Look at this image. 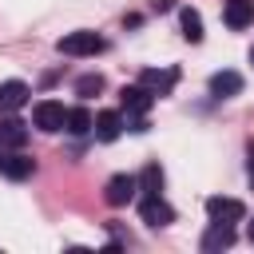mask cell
Instances as JSON below:
<instances>
[{
  "mask_svg": "<svg viewBox=\"0 0 254 254\" xmlns=\"http://www.w3.org/2000/svg\"><path fill=\"white\" fill-rule=\"evenodd\" d=\"M139 190H143V194H163V171H159V163L143 167V175H139Z\"/></svg>",
  "mask_w": 254,
  "mask_h": 254,
  "instance_id": "e0dca14e",
  "label": "cell"
},
{
  "mask_svg": "<svg viewBox=\"0 0 254 254\" xmlns=\"http://www.w3.org/2000/svg\"><path fill=\"white\" fill-rule=\"evenodd\" d=\"M28 143V123H20V119H0V147H12V151H20Z\"/></svg>",
  "mask_w": 254,
  "mask_h": 254,
  "instance_id": "7c38bea8",
  "label": "cell"
},
{
  "mask_svg": "<svg viewBox=\"0 0 254 254\" xmlns=\"http://www.w3.org/2000/svg\"><path fill=\"white\" fill-rule=\"evenodd\" d=\"M250 64H254V44H250Z\"/></svg>",
  "mask_w": 254,
  "mask_h": 254,
  "instance_id": "44dd1931",
  "label": "cell"
},
{
  "mask_svg": "<svg viewBox=\"0 0 254 254\" xmlns=\"http://www.w3.org/2000/svg\"><path fill=\"white\" fill-rule=\"evenodd\" d=\"M103 91V75H83V79H75V95H99Z\"/></svg>",
  "mask_w": 254,
  "mask_h": 254,
  "instance_id": "ac0fdd59",
  "label": "cell"
},
{
  "mask_svg": "<svg viewBox=\"0 0 254 254\" xmlns=\"http://www.w3.org/2000/svg\"><path fill=\"white\" fill-rule=\"evenodd\" d=\"M91 131H95V139L111 143V139H119V135H123V115H119V111H99V115H95V123H91Z\"/></svg>",
  "mask_w": 254,
  "mask_h": 254,
  "instance_id": "9c48e42d",
  "label": "cell"
},
{
  "mask_svg": "<svg viewBox=\"0 0 254 254\" xmlns=\"http://www.w3.org/2000/svg\"><path fill=\"white\" fill-rule=\"evenodd\" d=\"M139 218H143L147 226H171V222H175V206H171L163 194H143Z\"/></svg>",
  "mask_w": 254,
  "mask_h": 254,
  "instance_id": "7a4b0ae2",
  "label": "cell"
},
{
  "mask_svg": "<svg viewBox=\"0 0 254 254\" xmlns=\"http://www.w3.org/2000/svg\"><path fill=\"white\" fill-rule=\"evenodd\" d=\"M24 103H28V83H20V79L0 83V111H20Z\"/></svg>",
  "mask_w": 254,
  "mask_h": 254,
  "instance_id": "30bf717a",
  "label": "cell"
},
{
  "mask_svg": "<svg viewBox=\"0 0 254 254\" xmlns=\"http://www.w3.org/2000/svg\"><path fill=\"white\" fill-rule=\"evenodd\" d=\"M238 91H242V75H238V71H214V75H210V95L230 99V95H238Z\"/></svg>",
  "mask_w": 254,
  "mask_h": 254,
  "instance_id": "4fadbf2b",
  "label": "cell"
},
{
  "mask_svg": "<svg viewBox=\"0 0 254 254\" xmlns=\"http://www.w3.org/2000/svg\"><path fill=\"white\" fill-rule=\"evenodd\" d=\"M234 246V222H210V230L202 234V254H218Z\"/></svg>",
  "mask_w": 254,
  "mask_h": 254,
  "instance_id": "ba28073f",
  "label": "cell"
},
{
  "mask_svg": "<svg viewBox=\"0 0 254 254\" xmlns=\"http://www.w3.org/2000/svg\"><path fill=\"white\" fill-rule=\"evenodd\" d=\"M222 20H226V28H246L254 20V0H226Z\"/></svg>",
  "mask_w": 254,
  "mask_h": 254,
  "instance_id": "8fae6325",
  "label": "cell"
},
{
  "mask_svg": "<svg viewBox=\"0 0 254 254\" xmlns=\"http://www.w3.org/2000/svg\"><path fill=\"white\" fill-rule=\"evenodd\" d=\"M179 24H183V36H187L190 44L202 40V16H198L194 8H183V12H179Z\"/></svg>",
  "mask_w": 254,
  "mask_h": 254,
  "instance_id": "2e32d148",
  "label": "cell"
},
{
  "mask_svg": "<svg viewBox=\"0 0 254 254\" xmlns=\"http://www.w3.org/2000/svg\"><path fill=\"white\" fill-rule=\"evenodd\" d=\"M246 234H250V242H254V222H250V226H246Z\"/></svg>",
  "mask_w": 254,
  "mask_h": 254,
  "instance_id": "ffe728a7",
  "label": "cell"
},
{
  "mask_svg": "<svg viewBox=\"0 0 254 254\" xmlns=\"http://www.w3.org/2000/svg\"><path fill=\"white\" fill-rule=\"evenodd\" d=\"M135 190H139V179H135V175H115V179H107L103 198H107L111 206H127V202L135 198Z\"/></svg>",
  "mask_w": 254,
  "mask_h": 254,
  "instance_id": "5b68a950",
  "label": "cell"
},
{
  "mask_svg": "<svg viewBox=\"0 0 254 254\" xmlns=\"http://www.w3.org/2000/svg\"><path fill=\"white\" fill-rule=\"evenodd\" d=\"M91 123H95V115H91L87 107H67L64 131H71V135H87V131H91Z\"/></svg>",
  "mask_w": 254,
  "mask_h": 254,
  "instance_id": "5bb4252c",
  "label": "cell"
},
{
  "mask_svg": "<svg viewBox=\"0 0 254 254\" xmlns=\"http://www.w3.org/2000/svg\"><path fill=\"white\" fill-rule=\"evenodd\" d=\"M0 159H4V155H0Z\"/></svg>",
  "mask_w": 254,
  "mask_h": 254,
  "instance_id": "7402d4cb",
  "label": "cell"
},
{
  "mask_svg": "<svg viewBox=\"0 0 254 254\" xmlns=\"http://www.w3.org/2000/svg\"><path fill=\"white\" fill-rule=\"evenodd\" d=\"M32 119H36V127H40V131H64L67 107H64L60 99H40V103L32 107Z\"/></svg>",
  "mask_w": 254,
  "mask_h": 254,
  "instance_id": "3957f363",
  "label": "cell"
},
{
  "mask_svg": "<svg viewBox=\"0 0 254 254\" xmlns=\"http://www.w3.org/2000/svg\"><path fill=\"white\" fill-rule=\"evenodd\" d=\"M0 171H4L8 179H16V183H20V179H28V175L36 171V163H32L28 155H8V159H0Z\"/></svg>",
  "mask_w": 254,
  "mask_h": 254,
  "instance_id": "9a60e30c",
  "label": "cell"
},
{
  "mask_svg": "<svg viewBox=\"0 0 254 254\" xmlns=\"http://www.w3.org/2000/svg\"><path fill=\"white\" fill-rule=\"evenodd\" d=\"M119 103H123V111H127V115H135V119H139V115H147V111H151L155 95H151L147 87H139V83H135V87H123V91H119Z\"/></svg>",
  "mask_w": 254,
  "mask_h": 254,
  "instance_id": "52a82bcc",
  "label": "cell"
},
{
  "mask_svg": "<svg viewBox=\"0 0 254 254\" xmlns=\"http://www.w3.org/2000/svg\"><path fill=\"white\" fill-rule=\"evenodd\" d=\"M64 56H99L107 44H103V36H95V32H87V28H79V32H67V36H60V44H56Z\"/></svg>",
  "mask_w": 254,
  "mask_h": 254,
  "instance_id": "6da1fadb",
  "label": "cell"
},
{
  "mask_svg": "<svg viewBox=\"0 0 254 254\" xmlns=\"http://www.w3.org/2000/svg\"><path fill=\"white\" fill-rule=\"evenodd\" d=\"M250 179H254V147H250Z\"/></svg>",
  "mask_w": 254,
  "mask_h": 254,
  "instance_id": "d6986e66",
  "label": "cell"
},
{
  "mask_svg": "<svg viewBox=\"0 0 254 254\" xmlns=\"http://www.w3.org/2000/svg\"><path fill=\"white\" fill-rule=\"evenodd\" d=\"M206 214H210V222H242V218H246V206H242L238 198L214 194V198H206Z\"/></svg>",
  "mask_w": 254,
  "mask_h": 254,
  "instance_id": "8992f818",
  "label": "cell"
},
{
  "mask_svg": "<svg viewBox=\"0 0 254 254\" xmlns=\"http://www.w3.org/2000/svg\"><path fill=\"white\" fill-rule=\"evenodd\" d=\"M175 83H179V71L175 67H147L139 75V87H147L151 95H171Z\"/></svg>",
  "mask_w": 254,
  "mask_h": 254,
  "instance_id": "277c9868",
  "label": "cell"
}]
</instances>
